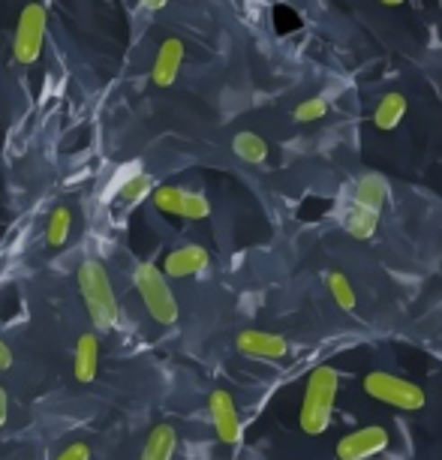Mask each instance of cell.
Masks as SVG:
<instances>
[{
	"label": "cell",
	"instance_id": "obj_1",
	"mask_svg": "<svg viewBox=\"0 0 442 460\" xmlns=\"http://www.w3.org/2000/svg\"><path fill=\"white\" fill-rule=\"evenodd\" d=\"M75 280H79V292L84 298V307H88V316L97 332H111L118 325V298L115 289H111L109 271L100 259H84L75 271Z\"/></svg>",
	"mask_w": 442,
	"mask_h": 460
},
{
	"label": "cell",
	"instance_id": "obj_2",
	"mask_svg": "<svg viewBox=\"0 0 442 460\" xmlns=\"http://www.w3.org/2000/svg\"><path fill=\"white\" fill-rule=\"evenodd\" d=\"M337 388H340V373L334 367H328V364H319V367L310 373L305 403H301V412H298L301 430L310 433V437L325 433L328 424H332Z\"/></svg>",
	"mask_w": 442,
	"mask_h": 460
},
{
	"label": "cell",
	"instance_id": "obj_3",
	"mask_svg": "<svg viewBox=\"0 0 442 460\" xmlns=\"http://www.w3.org/2000/svg\"><path fill=\"white\" fill-rule=\"evenodd\" d=\"M133 283H136V292L142 304L147 307L154 323L160 325H175L178 323V298L169 286V277L160 271L154 262H142L136 265V274H133Z\"/></svg>",
	"mask_w": 442,
	"mask_h": 460
},
{
	"label": "cell",
	"instance_id": "obj_4",
	"mask_svg": "<svg viewBox=\"0 0 442 460\" xmlns=\"http://www.w3.org/2000/svg\"><path fill=\"white\" fill-rule=\"evenodd\" d=\"M364 392L379 403L394 406V410H406V412H415L428 403L424 388H419L410 379L394 376V373H385V370H370L367 376H364Z\"/></svg>",
	"mask_w": 442,
	"mask_h": 460
},
{
	"label": "cell",
	"instance_id": "obj_5",
	"mask_svg": "<svg viewBox=\"0 0 442 460\" xmlns=\"http://www.w3.org/2000/svg\"><path fill=\"white\" fill-rule=\"evenodd\" d=\"M42 42H46V6L28 4L15 24V40H13V58L22 66L37 64L42 55Z\"/></svg>",
	"mask_w": 442,
	"mask_h": 460
},
{
	"label": "cell",
	"instance_id": "obj_6",
	"mask_svg": "<svg viewBox=\"0 0 442 460\" xmlns=\"http://www.w3.org/2000/svg\"><path fill=\"white\" fill-rule=\"evenodd\" d=\"M388 437L385 428H379V424H367V428H358L352 433H346V437L337 442V460H367L374 455H383L388 448Z\"/></svg>",
	"mask_w": 442,
	"mask_h": 460
},
{
	"label": "cell",
	"instance_id": "obj_7",
	"mask_svg": "<svg viewBox=\"0 0 442 460\" xmlns=\"http://www.w3.org/2000/svg\"><path fill=\"white\" fill-rule=\"evenodd\" d=\"M208 412H211V424L220 442L238 446L241 437H244V428H241V415H238L235 401H232V394L223 392V388L211 392V397H208Z\"/></svg>",
	"mask_w": 442,
	"mask_h": 460
},
{
	"label": "cell",
	"instance_id": "obj_8",
	"mask_svg": "<svg viewBox=\"0 0 442 460\" xmlns=\"http://www.w3.org/2000/svg\"><path fill=\"white\" fill-rule=\"evenodd\" d=\"M238 352L247 355V358H259V361H280L286 352H289V343L283 341L280 334H268V332H241L238 334Z\"/></svg>",
	"mask_w": 442,
	"mask_h": 460
},
{
	"label": "cell",
	"instance_id": "obj_9",
	"mask_svg": "<svg viewBox=\"0 0 442 460\" xmlns=\"http://www.w3.org/2000/svg\"><path fill=\"white\" fill-rule=\"evenodd\" d=\"M181 64H184V42L178 37H169L163 40V46L154 58V66H151V79L157 88H172L181 73Z\"/></svg>",
	"mask_w": 442,
	"mask_h": 460
},
{
	"label": "cell",
	"instance_id": "obj_10",
	"mask_svg": "<svg viewBox=\"0 0 442 460\" xmlns=\"http://www.w3.org/2000/svg\"><path fill=\"white\" fill-rule=\"evenodd\" d=\"M208 262H211V256H208L205 247L187 244V247L172 250V253L166 256V262H163V274L166 277H196V274L205 271Z\"/></svg>",
	"mask_w": 442,
	"mask_h": 460
},
{
	"label": "cell",
	"instance_id": "obj_11",
	"mask_svg": "<svg viewBox=\"0 0 442 460\" xmlns=\"http://www.w3.org/2000/svg\"><path fill=\"white\" fill-rule=\"evenodd\" d=\"M388 202V181L385 175H379V172H367V175H361L355 181V202L352 205H361L367 208V211H383V205Z\"/></svg>",
	"mask_w": 442,
	"mask_h": 460
},
{
	"label": "cell",
	"instance_id": "obj_12",
	"mask_svg": "<svg viewBox=\"0 0 442 460\" xmlns=\"http://www.w3.org/2000/svg\"><path fill=\"white\" fill-rule=\"evenodd\" d=\"M97 370H100V341L97 334H82L79 343H75L73 373L79 382H93Z\"/></svg>",
	"mask_w": 442,
	"mask_h": 460
},
{
	"label": "cell",
	"instance_id": "obj_13",
	"mask_svg": "<svg viewBox=\"0 0 442 460\" xmlns=\"http://www.w3.org/2000/svg\"><path fill=\"white\" fill-rule=\"evenodd\" d=\"M178 448V433L172 424H157L151 433H147V442L142 448L138 460H172Z\"/></svg>",
	"mask_w": 442,
	"mask_h": 460
},
{
	"label": "cell",
	"instance_id": "obj_14",
	"mask_svg": "<svg viewBox=\"0 0 442 460\" xmlns=\"http://www.w3.org/2000/svg\"><path fill=\"white\" fill-rule=\"evenodd\" d=\"M403 115H406V97L397 91H388L374 109V127L383 129V133H392V129L403 120Z\"/></svg>",
	"mask_w": 442,
	"mask_h": 460
},
{
	"label": "cell",
	"instance_id": "obj_15",
	"mask_svg": "<svg viewBox=\"0 0 442 460\" xmlns=\"http://www.w3.org/2000/svg\"><path fill=\"white\" fill-rule=\"evenodd\" d=\"M376 226H379V214L367 211V208H361V205H352L349 211L343 214V229L349 232L352 238H358V241L374 238Z\"/></svg>",
	"mask_w": 442,
	"mask_h": 460
},
{
	"label": "cell",
	"instance_id": "obj_16",
	"mask_svg": "<svg viewBox=\"0 0 442 460\" xmlns=\"http://www.w3.org/2000/svg\"><path fill=\"white\" fill-rule=\"evenodd\" d=\"M232 151H235L244 163H250V166H259V163L268 160L265 138L259 133H250V129H244V133H238L235 138H232Z\"/></svg>",
	"mask_w": 442,
	"mask_h": 460
},
{
	"label": "cell",
	"instance_id": "obj_17",
	"mask_svg": "<svg viewBox=\"0 0 442 460\" xmlns=\"http://www.w3.org/2000/svg\"><path fill=\"white\" fill-rule=\"evenodd\" d=\"M69 229H73V214H69V208L57 205L55 211H51L49 223H46V241H49V247H64L66 238H69Z\"/></svg>",
	"mask_w": 442,
	"mask_h": 460
},
{
	"label": "cell",
	"instance_id": "obj_18",
	"mask_svg": "<svg viewBox=\"0 0 442 460\" xmlns=\"http://www.w3.org/2000/svg\"><path fill=\"white\" fill-rule=\"evenodd\" d=\"M151 187H154L151 175H145V172L138 169L136 175H129V178L124 181V187L118 190V196L124 199L127 205H138L147 193H151Z\"/></svg>",
	"mask_w": 442,
	"mask_h": 460
},
{
	"label": "cell",
	"instance_id": "obj_19",
	"mask_svg": "<svg viewBox=\"0 0 442 460\" xmlns=\"http://www.w3.org/2000/svg\"><path fill=\"white\" fill-rule=\"evenodd\" d=\"M328 289H332L334 301H337V307L346 310V314H352L355 304H358V301H355L352 283L346 280V274H340V271H332V274H328Z\"/></svg>",
	"mask_w": 442,
	"mask_h": 460
},
{
	"label": "cell",
	"instance_id": "obj_20",
	"mask_svg": "<svg viewBox=\"0 0 442 460\" xmlns=\"http://www.w3.org/2000/svg\"><path fill=\"white\" fill-rule=\"evenodd\" d=\"M181 202H184V187H157L154 190V205L160 208L163 214L181 217Z\"/></svg>",
	"mask_w": 442,
	"mask_h": 460
},
{
	"label": "cell",
	"instance_id": "obj_21",
	"mask_svg": "<svg viewBox=\"0 0 442 460\" xmlns=\"http://www.w3.org/2000/svg\"><path fill=\"white\" fill-rule=\"evenodd\" d=\"M325 115H328L325 97H310L305 102H298V106H295V111H292V118L298 120V124H314V120L325 118Z\"/></svg>",
	"mask_w": 442,
	"mask_h": 460
},
{
	"label": "cell",
	"instance_id": "obj_22",
	"mask_svg": "<svg viewBox=\"0 0 442 460\" xmlns=\"http://www.w3.org/2000/svg\"><path fill=\"white\" fill-rule=\"evenodd\" d=\"M55 460H91V446H84V442H73V446H66Z\"/></svg>",
	"mask_w": 442,
	"mask_h": 460
},
{
	"label": "cell",
	"instance_id": "obj_23",
	"mask_svg": "<svg viewBox=\"0 0 442 460\" xmlns=\"http://www.w3.org/2000/svg\"><path fill=\"white\" fill-rule=\"evenodd\" d=\"M136 172H138V166H136V163H127V169H120L118 175L111 178V184H109V193H106V196H115L118 190L124 187V181H127L129 175H136Z\"/></svg>",
	"mask_w": 442,
	"mask_h": 460
},
{
	"label": "cell",
	"instance_id": "obj_24",
	"mask_svg": "<svg viewBox=\"0 0 442 460\" xmlns=\"http://www.w3.org/2000/svg\"><path fill=\"white\" fill-rule=\"evenodd\" d=\"M10 367H13V349L0 337V370H10Z\"/></svg>",
	"mask_w": 442,
	"mask_h": 460
},
{
	"label": "cell",
	"instance_id": "obj_25",
	"mask_svg": "<svg viewBox=\"0 0 442 460\" xmlns=\"http://www.w3.org/2000/svg\"><path fill=\"white\" fill-rule=\"evenodd\" d=\"M6 419H10V394L0 388V428L6 424Z\"/></svg>",
	"mask_w": 442,
	"mask_h": 460
},
{
	"label": "cell",
	"instance_id": "obj_26",
	"mask_svg": "<svg viewBox=\"0 0 442 460\" xmlns=\"http://www.w3.org/2000/svg\"><path fill=\"white\" fill-rule=\"evenodd\" d=\"M138 4H142L145 10H163V6H166L169 0H138Z\"/></svg>",
	"mask_w": 442,
	"mask_h": 460
},
{
	"label": "cell",
	"instance_id": "obj_27",
	"mask_svg": "<svg viewBox=\"0 0 442 460\" xmlns=\"http://www.w3.org/2000/svg\"><path fill=\"white\" fill-rule=\"evenodd\" d=\"M379 4H385V6H401V4H406V0H379Z\"/></svg>",
	"mask_w": 442,
	"mask_h": 460
}]
</instances>
